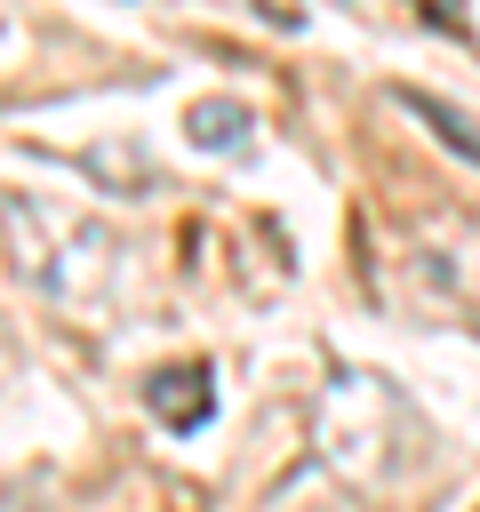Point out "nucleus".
I'll use <instances>...</instances> for the list:
<instances>
[{
	"label": "nucleus",
	"instance_id": "7ed1b4c3",
	"mask_svg": "<svg viewBox=\"0 0 480 512\" xmlns=\"http://www.w3.org/2000/svg\"><path fill=\"white\" fill-rule=\"evenodd\" d=\"M184 136H192L200 152H232V144L248 136V104H232V96H200V104L184 112Z\"/></svg>",
	"mask_w": 480,
	"mask_h": 512
},
{
	"label": "nucleus",
	"instance_id": "f03ea898",
	"mask_svg": "<svg viewBox=\"0 0 480 512\" xmlns=\"http://www.w3.org/2000/svg\"><path fill=\"white\" fill-rule=\"evenodd\" d=\"M400 104H408V112H416V120H424L456 160H472V168H480V120H472V112H456V104H440V96H424V88H400Z\"/></svg>",
	"mask_w": 480,
	"mask_h": 512
},
{
	"label": "nucleus",
	"instance_id": "f257e3e1",
	"mask_svg": "<svg viewBox=\"0 0 480 512\" xmlns=\"http://www.w3.org/2000/svg\"><path fill=\"white\" fill-rule=\"evenodd\" d=\"M208 384H216V376H208L200 360H192V368H152V376H144V408H152L168 432H200V424L216 416V392H208Z\"/></svg>",
	"mask_w": 480,
	"mask_h": 512
}]
</instances>
